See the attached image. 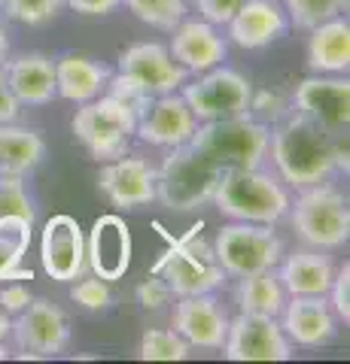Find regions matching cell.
I'll use <instances>...</instances> for the list:
<instances>
[{"label":"cell","instance_id":"cell-14","mask_svg":"<svg viewBox=\"0 0 350 364\" xmlns=\"http://www.w3.org/2000/svg\"><path fill=\"white\" fill-rule=\"evenodd\" d=\"M292 346L320 349L338 337V316L332 313L326 294H289L277 316Z\"/></svg>","mask_w":350,"mask_h":364},{"label":"cell","instance_id":"cell-25","mask_svg":"<svg viewBox=\"0 0 350 364\" xmlns=\"http://www.w3.org/2000/svg\"><path fill=\"white\" fill-rule=\"evenodd\" d=\"M308 70L311 73H347L350 67V21L335 16L308 31Z\"/></svg>","mask_w":350,"mask_h":364},{"label":"cell","instance_id":"cell-3","mask_svg":"<svg viewBox=\"0 0 350 364\" xmlns=\"http://www.w3.org/2000/svg\"><path fill=\"white\" fill-rule=\"evenodd\" d=\"M287 219L304 246L323 249V252H335L350 240L347 195L329 179L299 188V195L289 200Z\"/></svg>","mask_w":350,"mask_h":364},{"label":"cell","instance_id":"cell-30","mask_svg":"<svg viewBox=\"0 0 350 364\" xmlns=\"http://www.w3.org/2000/svg\"><path fill=\"white\" fill-rule=\"evenodd\" d=\"M347 4L350 0H284V9L289 16V28L311 31L335 16H344Z\"/></svg>","mask_w":350,"mask_h":364},{"label":"cell","instance_id":"cell-37","mask_svg":"<svg viewBox=\"0 0 350 364\" xmlns=\"http://www.w3.org/2000/svg\"><path fill=\"white\" fill-rule=\"evenodd\" d=\"M326 301H329L332 313L338 316V322H350V264L344 261L341 267H335L332 286L326 291Z\"/></svg>","mask_w":350,"mask_h":364},{"label":"cell","instance_id":"cell-42","mask_svg":"<svg viewBox=\"0 0 350 364\" xmlns=\"http://www.w3.org/2000/svg\"><path fill=\"white\" fill-rule=\"evenodd\" d=\"M19 112H21V104L13 97V91H9L4 73H0V124L4 122H19Z\"/></svg>","mask_w":350,"mask_h":364},{"label":"cell","instance_id":"cell-44","mask_svg":"<svg viewBox=\"0 0 350 364\" xmlns=\"http://www.w3.org/2000/svg\"><path fill=\"white\" fill-rule=\"evenodd\" d=\"M9 331H13V316H6L4 310H0V340H6Z\"/></svg>","mask_w":350,"mask_h":364},{"label":"cell","instance_id":"cell-32","mask_svg":"<svg viewBox=\"0 0 350 364\" xmlns=\"http://www.w3.org/2000/svg\"><path fill=\"white\" fill-rule=\"evenodd\" d=\"M64 9V0H9L4 16L13 18V21H21L28 28H40L52 21Z\"/></svg>","mask_w":350,"mask_h":364},{"label":"cell","instance_id":"cell-36","mask_svg":"<svg viewBox=\"0 0 350 364\" xmlns=\"http://www.w3.org/2000/svg\"><path fill=\"white\" fill-rule=\"evenodd\" d=\"M107 95H113L116 100H122V104H125L134 116H143V109L150 107V95H146V91L134 82V79H128V76H122V73H113L110 76V82H107Z\"/></svg>","mask_w":350,"mask_h":364},{"label":"cell","instance_id":"cell-9","mask_svg":"<svg viewBox=\"0 0 350 364\" xmlns=\"http://www.w3.org/2000/svg\"><path fill=\"white\" fill-rule=\"evenodd\" d=\"M180 95H183L186 107L201 124V122H217V119L250 116L253 85L244 73L232 70L225 64H217L205 73H195V79H186Z\"/></svg>","mask_w":350,"mask_h":364},{"label":"cell","instance_id":"cell-38","mask_svg":"<svg viewBox=\"0 0 350 364\" xmlns=\"http://www.w3.org/2000/svg\"><path fill=\"white\" fill-rule=\"evenodd\" d=\"M171 298H174V294H171L168 282L159 277V273H153L150 279H143L138 286V304L143 306V310H162V306Z\"/></svg>","mask_w":350,"mask_h":364},{"label":"cell","instance_id":"cell-45","mask_svg":"<svg viewBox=\"0 0 350 364\" xmlns=\"http://www.w3.org/2000/svg\"><path fill=\"white\" fill-rule=\"evenodd\" d=\"M6 4H9V0H0V13H4V9H6Z\"/></svg>","mask_w":350,"mask_h":364},{"label":"cell","instance_id":"cell-31","mask_svg":"<svg viewBox=\"0 0 350 364\" xmlns=\"http://www.w3.org/2000/svg\"><path fill=\"white\" fill-rule=\"evenodd\" d=\"M189 352H192V346L174 328H150V331L140 337L138 355L143 361H183V358H189Z\"/></svg>","mask_w":350,"mask_h":364},{"label":"cell","instance_id":"cell-39","mask_svg":"<svg viewBox=\"0 0 350 364\" xmlns=\"http://www.w3.org/2000/svg\"><path fill=\"white\" fill-rule=\"evenodd\" d=\"M241 4H244V0H195L198 16L205 21H210V25H217V28L229 25V18L238 13Z\"/></svg>","mask_w":350,"mask_h":364},{"label":"cell","instance_id":"cell-24","mask_svg":"<svg viewBox=\"0 0 350 364\" xmlns=\"http://www.w3.org/2000/svg\"><path fill=\"white\" fill-rule=\"evenodd\" d=\"M110 76L113 73L107 64L67 52L61 58H55V95L76 107L88 104V100H95L98 95L107 91Z\"/></svg>","mask_w":350,"mask_h":364},{"label":"cell","instance_id":"cell-7","mask_svg":"<svg viewBox=\"0 0 350 364\" xmlns=\"http://www.w3.org/2000/svg\"><path fill=\"white\" fill-rule=\"evenodd\" d=\"M213 255L229 279H241L250 273L274 270L284 258V240L277 237L274 225L256 222H229L213 237Z\"/></svg>","mask_w":350,"mask_h":364},{"label":"cell","instance_id":"cell-2","mask_svg":"<svg viewBox=\"0 0 350 364\" xmlns=\"http://www.w3.org/2000/svg\"><path fill=\"white\" fill-rule=\"evenodd\" d=\"M213 207L232 222H256V225H277L289 213V186L277 173L262 167L244 170H222L213 188Z\"/></svg>","mask_w":350,"mask_h":364},{"label":"cell","instance_id":"cell-1","mask_svg":"<svg viewBox=\"0 0 350 364\" xmlns=\"http://www.w3.org/2000/svg\"><path fill=\"white\" fill-rule=\"evenodd\" d=\"M268 155L289 188L317 186L335 173H347V131H326L292 109L287 119L271 124Z\"/></svg>","mask_w":350,"mask_h":364},{"label":"cell","instance_id":"cell-22","mask_svg":"<svg viewBox=\"0 0 350 364\" xmlns=\"http://www.w3.org/2000/svg\"><path fill=\"white\" fill-rule=\"evenodd\" d=\"M9 91L21 107H46L55 97V58L43 52H28L19 58H6L0 67Z\"/></svg>","mask_w":350,"mask_h":364},{"label":"cell","instance_id":"cell-11","mask_svg":"<svg viewBox=\"0 0 350 364\" xmlns=\"http://www.w3.org/2000/svg\"><path fill=\"white\" fill-rule=\"evenodd\" d=\"M296 346L289 343L274 316L238 313L229 318L222 355L229 361H289Z\"/></svg>","mask_w":350,"mask_h":364},{"label":"cell","instance_id":"cell-27","mask_svg":"<svg viewBox=\"0 0 350 364\" xmlns=\"http://www.w3.org/2000/svg\"><path fill=\"white\" fill-rule=\"evenodd\" d=\"M34 222H37V207L25 186V176L0 173V231L31 240Z\"/></svg>","mask_w":350,"mask_h":364},{"label":"cell","instance_id":"cell-15","mask_svg":"<svg viewBox=\"0 0 350 364\" xmlns=\"http://www.w3.org/2000/svg\"><path fill=\"white\" fill-rule=\"evenodd\" d=\"M116 73L134 79L150 97L180 91L183 82L189 79V73L171 58L168 46H162V43H134V46H128V49L119 55Z\"/></svg>","mask_w":350,"mask_h":364},{"label":"cell","instance_id":"cell-33","mask_svg":"<svg viewBox=\"0 0 350 364\" xmlns=\"http://www.w3.org/2000/svg\"><path fill=\"white\" fill-rule=\"evenodd\" d=\"M25 237L0 231V282H13V279H34V273L21 267V258L28 252Z\"/></svg>","mask_w":350,"mask_h":364},{"label":"cell","instance_id":"cell-6","mask_svg":"<svg viewBox=\"0 0 350 364\" xmlns=\"http://www.w3.org/2000/svg\"><path fill=\"white\" fill-rule=\"evenodd\" d=\"M71 128L76 140L83 143V149L95 161L104 164L128 152L134 134H138V116L122 100L104 91L88 104H80V109L73 112Z\"/></svg>","mask_w":350,"mask_h":364},{"label":"cell","instance_id":"cell-43","mask_svg":"<svg viewBox=\"0 0 350 364\" xmlns=\"http://www.w3.org/2000/svg\"><path fill=\"white\" fill-rule=\"evenodd\" d=\"M6 58H9V33L4 28V21H0V67L6 64Z\"/></svg>","mask_w":350,"mask_h":364},{"label":"cell","instance_id":"cell-29","mask_svg":"<svg viewBox=\"0 0 350 364\" xmlns=\"http://www.w3.org/2000/svg\"><path fill=\"white\" fill-rule=\"evenodd\" d=\"M122 4L138 21L168 33L186 18V0H122Z\"/></svg>","mask_w":350,"mask_h":364},{"label":"cell","instance_id":"cell-21","mask_svg":"<svg viewBox=\"0 0 350 364\" xmlns=\"http://www.w3.org/2000/svg\"><path fill=\"white\" fill-rule=\"evenodd\" d=\"M174 331L192 349H222L229 316L213 294H192L180 298L174 306Z\"/></svg>","mask_w":350,"mask_h":364},{"label":"cell","instance_id":"cell-35","mask_svg":"<svg viewBox=\"0 0 350 364\" xmlns=\"http://www.w3.org/2000/svg\"><path fill=\"white\" fill-rule=\"evenodd\" d=\"M292 112V100H287L280 91H256L253 88V97H250V116L259 119V122H265L268 128L271 124H277L280 119H287Z\"/></svg>","mask_w":350,"mask_h":364},{"label":"cell","instance_id":"cell-8","mask_svg":"<svg viewBox=\"0 0 350 364\" xmlns=\"http://www.w3.org/2000/svg\"><path fill=\"white\" fill-rule=\"evenodd\" d=\"M201 225L192 228V234L177 240L162 261L155 264V273L168 282V289L177 298H192V294H213L229 277L222 273L213 246L201 240Z\"/></svg>","mask_w":350,"mask_h":364},{"label":"cell","instance_id":"cell-26","mask_svg":"<svg viewBox=\"0 0 350 364\" xmlns=\"http://www.w3.org/2000/svg\"><path fill=\"white\" fill-rule=\"evenodd\" d=\"M46 158V140L37 128L19 122L0 124V173L28 176Z\"/></svg>","mask_w":350,"mask_h":364},{"label":"cell","instance_id":"cell-19","mask_svg":"<svg viewBox=\"0 0 350 364\" xmlns=\"http://www.w3.org/2000/svg\"><path fill=\"white\" fill-rule=\"evenodd\" d=\"M287 31H289V16L280 0H244L238 13L225 25V40L235 43L238 49L256 52L277 43L280 37H287Z\"/></svg>","mask_w":350,"mask_h":364},{"label":"cell","instance_id":"cell-17","mask_svg":"<svg viewBox=\"0 0 350 364\" xmlns=\"http://www.w3.org/2000/svg\"><path fill=\"white\" fill-rule=\"evenodd\" d=\"M195 128L198 119L192 116L183 95L171 91V95H155L150 100V107L138 119V134L134 136L150 146H159V149H177V146H186L192 140Z\"/></svg>","mask_w":350,"mask_h":364},{"label":"cell","instance_id":"cell-20","mask_svg":"<svg viewBox=\"0 0 350 364\" xmlns=\"http://www.w3.org/2000/svg\"><path fill=\"white\" fill-rule=\"evenodd\" d=\"M171 58L183 67L186 73H205L210 67H217L229 55V40L222 37L217 25H210L205 18H183L171 31V46H168Z\"/></svg>","mask_w":350,"mask_h":364},{"label":"cell","instance_id":"cell-16","mask_svg":"<svg viewBox=\"0 0 350 364\" xmlns=\"http://www.w3.org/2000/svg\"><path fill=\"white\" fill-rule=\"evenodd\" d=\"M131 228L116 213L98 215L86 237V267L95 277L116 282L131 267Z\"/></svg>","mask_w":350,"mask_h":364},{"label":"cell","instance_id":"cell-12","mask_svg":"<svg viewBox=\"0 0 350 364\" xmlns=\"http://www.w3.org/2000/svg\"><path fill=\"white\" fill-rule=\"evenodd\" d=\"M292 109L323 124L326 131H347L350 124V79L347 73H311L292 91Z\"/></svg>","mask_w":350,"mask_h":364},{"label":"cell","instance_id":"cell-41","mask_svg":"<svg viewBox=\"0 0 350 364\" xmlns=\"http://www.w3.org/2000/svg\"><path fill=\"white\" fill-rule=\"evenodd\" d=\"M64 6L80 16H110L122 6V0H64Z\"/></svg>","mask_w":350,"mask_h":364},{"label":"cell","instance_id":"cell-4","mask_svg":"<svg viewBox=\"0 0 350 364\" xmlns=\"http://www.w3.org/2000/svg\"><path fill=\"white\" fill-rule=\"evenodd\" d=\"M268 143L271 128L253 116L201 122L189 140L192 149H198L222 170L262 167L268 161Z\"/></svg>","mask_w":350,"mask_h":364},{"label":"cell","instance_id":"cell-40","mask_svg":"<svg viewBox=\"0 0 350 364\" xmlns=\"http://www.w3.org/2000/svg\"><path fill=\"white\" fill-rule=\"evenodd\" d=\"M31 298H34V294H31V289L21 279L4 282V289H0V310H4L6 316H19L31 304Z\"/></svg>","mask_w":350,"mask_h":364},{"label":"cell","instance_id":"cell-23","mask_svg":"<svg viewBox=\"0 0 350 364\" xmlns=\"http://www.w3.org/2000/svg\"><path fill=\"white\" fill-rule=\"evenodd\" d=\"M274 273L287 294H326L335 277V261L323 249L304 246L289 255L284 252Z\"/></svg>","mask_w":350,"mask_h":364},{"label":"cell","instance_id":"cell-28","mask_svg":"<svg viewBox=\"0 0 350 364\" xmlns=\"http://www.w3.org/2000/svg\"><path fill=\"white\" fill-rule=\"evenodd\" d=\"M289 294L280 286L274 270H262V273H250L241 277L235 286V304L238 313H256V316H280Z\"/></svg>","mask_w":350,"mask_h":364},{"label":"cell","instance_id":"cell-5","mask_svg":"<svg viewBox=\"0 0 350 364\" xmlns=\"http://www.w3.org/2000/svg\"><path fill=\"white\" fill-rule=\"evenodd\" d=\"M222 176L217 167L192 146L168 149L162 167L155 170V200L171 213H192L213 198V188Z\"/></svg>","mask_w":350,"mask_h":364},{"label":"cell","instance_id":"cell-18","mask_svg":"<svg viewBox=\"0 0 350 364\" xmlns=\"http://www.w3.org/2000/svg\"><path fill=\"white\" fill-rule=\"evenodd\" d=\"M101 191L119 210H138L155 200V167L138 155H119L104 161L98 176Z\"/></svg>","mask_w":350,"mask_h":364},{"label":"cell","instance_id":"cell-13","mask_svg":"<svg viewBox=\"0 0 350 364\" xmlns=\"http://www.w3.org/2000/svg\"><path fill=\"white\" fill-rule=\"evenodd\" d=\"M40 264L55 282H73L86 273V231L67 213H58L43 225Z\"/></svg>","mask_w":350,"mask_h":364},{"label":"cell","instance_id":"cell-34","mask_svg":"<svg viewBox=\"0 0 350 364\" xmlns=\"http://www.w3.org/2000/svg\"><path fill=\"white\" fill-rule=\"evenodd\" d=\"M71 298H73V304H80L83 310H107V306L113 304V291H110L107 279H101L92 273V277L73 279Z\"/></svg>","mask_w":350,"mask_h":364},{"label":"cell","instance_id":"cell-10","mask_svg":"<svg viewBox=\"0 0 350 364\" xmlns=\"http://www.w3.org/2000/svg\"><path fill=\"white\" fill-rule=\"evenodd\" d=\"M9 337L16 340V358H55L61 355L71 343V322L61 306H55L46 298H31V304L13 316V331Z\"/></svg>","mask_w":350,"mask_h":364}]
</instances>
